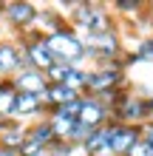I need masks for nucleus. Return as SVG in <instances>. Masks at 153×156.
I'll return each instance as SVG.
<instances>
[{
	"label": "nucleus",
	"mask_w": 153,
	"mask_h": 156,
	"mask_svg": "<svg viewBox=\"0 0 153 156\" xmlns=\"http://www.w3.org/2000/svg\"><path fill=\"white\" fill-rule=\"evenodd\" d=\"M46 45H48L51 57L57 62H62V66H68V62H74V60H79L85 54L82 43H79L71 31H54L51 37L46 40Z\"/></svg>",
	"instance_id": "f257e3e1"
},
{
	"label": "nucleus",
	"mask_w": 153,
	"mask_h": 156,
	"mask_svg": "<svg viewBox=\"0 0 153 156\" xmlns=\"http://www.w3.org/2000/svg\"><path fill=\"white\" fill-rule=\"evenodd\" d=\"M139 142L136 128H111V142H108V153L113 156H128L130 148Z\"/></svg>",
	"instance_id": "f03ea898"
},
{
	"label": "nucleus",
	"mask_w": 153,
	"mask_h": 156,
	"mask_svg": "<svg viewBox=\"0 0 153 156\" xmlns=\"http://www.w3.org/2000/svg\"><path fill=\"white\" fill-rule=\"evenodd\" d=\"M12 85H14V91H17V94H46V77H43L40 74V71H20V74H17L14 77V82H12Z\"/></svg>",
	"instance_id": "7ed1b4c3"
},
{
	"label": "nucleus",
	"mask_w": 153,
	"mask_h": 156,
	"mask_svg": "<svg viewBox=\"0 0 153 156\" xmlns=\"http://www.w3.org/2000/svg\"><path fill=\"white\" fill-rule=\"evenodd\" d=\"M102 119H105V105L99 102V99H82L79 114H77V122L82 128H88V131H94Z\"/></svg>",
	"instance_id": "20e7f679"
},
{
	"label": "nucleus",
	"mask_w": 153,
	"mask_h": 156,
	"mask_svg": "<svg viewBox=\"0 0 153 156\" xmlns=\"http://www.w3.org/2000/svg\"><path fill=\"white\" fill-rule=\"evenodd\" d=\"M77 20L82 29L88 31H94V34H99V31H108V17L102 9H96V6H82L77 12Z\"/></svg>",
	"instance_id": "39448f33"
},
{
	"label": "nucleus",
	"mask_w": 153,
	"mask_h": 156,
	"mask_svg": "<svg viewBox=\"0 0 153 156\" xmlns=\"http://www.w3.org/2000/svg\"><path fill=\"white\" fill-rule=\"evenodd\" d=\"M26 54H29V60H31L34 71H40V74H43V71H48V68L54 66V62H57V60L51 57V51H48L46 40H43V43H31V45H29V51H26Z\"/></svg>",
	"instance_id": "423d86ee"
},
{
	"label": "nucleus",
	"mask_w": 153,
	"mask_h": 156,
	"mask_svg": "<svg viewBox=\"0 0 153 156\" xmlns=\"http://www.w3.org/2000/svg\"><path fill=\"white\" fill-rule=\"evenodd\" d=\"M43 97H46L48 102H54L57 108H60V105H68V102H77V99H79L77 91H74V88H68V85H62V82H51Z\"/></svg>",
	"instance_id": "0eeeda50"
},
{
	"label": "nucleus",
	"mask_w": 153,
	"mask_h": 156,
	"mask_svg": "<svg viewBox=\"0 0 153 156\" xmlns=\"http://www.w3.org/2000/svg\"><path fill=\"white\" fill-rule=\"evenodd\" d=\"M48 125H51L54 139H71V136H74V131H77V119L60 114V111H54V116H51Z\"/></svg>",
	"instance_id": "6e6552de"
},
{
	"label": "nucleus",
	"mask_w": 153,
	"mask_h": 156,
	"mask_svg": "<svg viewBox=\"0 0 153 156\" xmlns=\"http://www.w3.org/2000/svg\"><path fill=\"white\" fill-rule=\"evenodd\" d=\"M6 17L14 26H29L34 20V6L31 3H12V6L6 9Z\"/></svg>",
	"instance_id": "1a4fd4ad"
},
{
	"label": "nucleus",
	"mask_w": 153,
	"mask_h": 156,
	"mask_svg": "<svg viewBox=\"0 0 153 156\" xmlns=\"http://www.w3.org/2000/svg\"><path fill=\"white\" fill-rule=\"evenodd\" d=\"M40 105H43V97L40 94H17V102H14V114H34V111H40Z\"/></svg>",
	"instance_id": "9d476101"
},
{
	"label": "nucleus",
	"mask_w": 153,
	"mask_h": 156,
	"mask_svg": "<svg viewBox=\"0 0 153 156\" xmlns=\"http://www.w3.org/2000/svg\"><path fill=\"white\" fill-rule=\"evenodd\" d=\"M14 102H17V91L14 85H0V116H9L14 114Z\"/></svg>",
	"instance_id": "9b49d317"
},
{
	"label": "nucleus",
	"mask_w": 153,
	"mask_h": 156,
	"mask_svg": "<svg viewBox=\"0 0 153 156\" xmlns=\"http://www.w3.org/2000/svg\"><path fill=\"white\" fill-rule=\"evenodd\" d=\"M17 62H20V57H17V48H12V45H0V74L14 71Z\"/></svg>",
	"instance_id": "f8f14e48"
},
{
	"label": "nucleus",
	"mask_w": 153,
	"mask_h": 156,
	"mask_svg": "<svg viewBox=\"0 0 153 156\" xmlns=\"http://www.w3.org/2000/svg\"><path fill=\"white\" fill-rule=\"evenodd\" d=\"M88 43H91V45H99V51H105V54H113V51H116V37H113L111 31L91 34V37H88Z\"/></svg>",
	"instance_id": "ddd939ff"
},
{
	"label": "nucleus",
	"mask_w": 153,
	"mask_h": 156,
	"mask_svg": "<svg viewBox=\"0 0 153 156\" xmlns=\"http://www.w3.org/2000/svg\"><path fill=\"white\" fill-rule=\"evenodd\" d=\"M116 80H119V74H116V71H105V74H88V85H91V88H108V85H113Z\"/></svg>",
	"instance_id": "4468645a"
},
{
	"label": "nucleus",
	"mask_w": 153,
	"mask_h": 156,
	"mask_svg": "<svg viewBox=\"0 0 153 156\" xmlns=\"http://www.w3.org/2000/svg\"><path fill=\"white\" fill-rule=\"evenodd\" d=\"M128 156H153V145H150V142H145V139H139V142L130 148V153H128Z\"/></svg>",
	"instance_id": "2eb2a0df"
},
{
	"label": "nucleus",
	"mask_w": 153,
	"mask_h": 156,
	"mask_svg": "<svg viewBox=\"0 0 153 156\" xmlns=\"http://www.w3.org/2000/svg\"><path fill=\"white\" fill-rule=\"evenodd\" d=\"M139 57H153V43H148V45H142V51H139Z\"/></svg>",
	"instance_id": "dca6fc26"
},
{
	"label": "nucleus",
	"mask_w": 153,
	"mask_h": 156,
	"mask_svg": "<svg viewBox=\"0 0 153 156\" xmlns=\"http://www.w3.org/2000/svg\"><path fill=\"white\" fill-rule=\"evenodd\" d=\"M0 156H17L14 148H6V145H0Z\"/></svg>",
	"instance_id": "f3484780"
},
{
	"label": "nucleus",
	"mask_w": 153,
	"mask_h": 156,
	"mask_svg": "<svg viewBox=\"0 0 153 156\" xmlns=\"http://www.w3.org/2000/svg\"><path fill=\"white\" fill-rule=\"evenodd\" d=\"M145 142H150V145H153V125L148 128V133H145Z\"/></svg>",
	"instance_id": "a211bd4d"
},
{
	"label": "nucleus",
	"mask_w": 153,
	"mask_h": 156,
	"mask_svg": "<svg viewBox=\"0 0 153 156\" xmlns=\"http://www.w3.org/2000/svg\"><path fill=\"white\" fill-rule=\"evenodd\" d=\"M51 156H71V153H68L65 148H62V151H51Z\"/></svg>",
	"instance_id": "6ab92c4d"
},
{
	"label": "nucleus",
	"mask_w": 153,
	"mask_h": 156,
	"mask_svg": "<svg viewBox=\"0 0 153 156\" xmlns=\"http://www.w3.org/2000/svg\"><path fill=\"white\" fill-rule=\"evenodd\" d=\"M34 156H51V153L48 151H40V153H34Z\"/></svg>",
	"instance_id": "aec40b11"
},
{
	"label": "nucleus",
	"mask_w": 153,
	"mask_h": 156,
	"mask_svg": "<svg viewBox=\"0 0 153 156\" xmlns=\"http://www.w3.org/2000/svg\"><path fill=\"white\" fill-rule=\"evenodd\" d=\"M0 12H3V3H0Z\"/></svg>",
	"instance_id": "412c9836"
},
{
	"label": "nucleus",
	"mask_w": 153,
	"mask_h": 156,
	"mask_svg": "<svg viewBox=\"0 0 153 156\" xmlns=\"http://www.w3.org/2000/svg\"><path fill=\"white\" fill-rule=\"evenodd\" d=\"M105 156H108V153H105Z\"/></svg>",
	"instance_id": "4be33fe9"
}]
</instances>
